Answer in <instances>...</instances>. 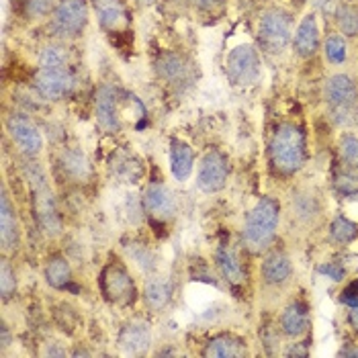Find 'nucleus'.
<instances>
[{"label": "nucleus", "instance_id": "32", "mask_svg": "<svg viewBox=\"0 0 358 358\" xmlns=\"http://www.w3.org/2000/svg\"><path fill=\"white\" fill-rule=\"evenodd\" d=\"M326 55L331 64H344L348 55V45L342 35H330L326 41Z\"/></svg>", "mask_w": 358, "mask_h": 358}, {"label": "nucleus", "instance_id": "40", "mask_svg": "<svg viewBox=\"0 0 358 358\" xmlns=\"http://www.w3.org/2000/svg\"><path fill=\"white\" fill-rule=\"evenodd\" d=\"M303 344H295L291 350H287V357H309V348H301Z\"/></svg>", "mask_w": 358, "mask_h": 358}, {"label": "nucleus", "instance_id": "35", "mask_svg": "<svg viewBox=\"0 0 358 358\" xmlns=\"http://www.w3.org/2000/svg\"><path fill=\"white\" fill-rule=\"evenodd\" d=\"M340 156L346 164L358 166V138L344 134L340 139Z\"/></svg>", "mask_w": 358, "mask_h": 358}, {"label": "nucleus", "instance_id": "36", "mask_svg": "<svg viewBox=\"0 0 358 358\" xmlns=\"http://www.w3.org/2000/svg\"><path fill=\"white\" fill-rule=\"evenodd\" d=\"M55 8L54 0H23V13L29 19H41Z\"/></svg>", "mask_w": 358, "mask_h": 358}, {"label": "nucleus", "instance_id": "37", "mask_svg": "<svg viewBox=\"0 0 358 358\" xmlns=\"http://www.w3.org/2000/svg\"><path fill=\"white\" fill-rule=\"evenodd\" d=\"M320 273L322 275H326L328 278H331V280H342L344 278V268L340 266V264H336V262H326V264H322L320 266Z\"/></svg>", "mask_w": 358, "mask_h": 358}, {"label": "nucleus", "instance_id": "30", "mask_svg": "<svg viewBox=\"0 0 358 358\" xmlns=\"http://www.w3.org/2000/svg\"><path fill=\"white\" fill-rule=\"evenodd\" d=\"M336 187L342 194H358V166L346 164L338 170Z\"/></svg>", "mask_w": 358, "mask_h": 358}, {"label": "nucleus", "instance_id": "9", "mask_svg": "<svg viewBox=\"0 0 358 358\" xmlns=\"http://www.w3.org/2000/svg\"><path fill=\"white\" fill-rule=\"evenodd\" d=\"M229 176V162L227 158L217 152V150H209L199 164L196 172V185L203 193H217L225 187Z\"/></svg>", "mask_w": 358, "mask_h": 358}, {"label": "nucleus", "instance_id": "20", "mask_svg": "<svg viewBox=\"0 0 358 358\" xmlns=\"http://www.w3.org/2000/svg\"><path fill=\"white\" fill-rule=\"evenodd\" d=\"M59 170L66 178L74 182H84L90 178V162L84 156V152L76 148H66L59 152Z\"/></svg>", "mask_w": 358, "mask_h": 358}, {"label": "nucleus", "instance_id": "26", "mask_svg": "<svg viewBox=\"0 0 358 358\" xmlns=\"http://www.w3.org/2000/svg\"><path fill=\"white\" fill-rule=\"evenodd\" d=\"M45 280L54 289H70L72 285V268L64 256H54L45 266Z\"/></svg>", "mask_w": 358, "mask_h": 358}, {"label": "nucleus", "instance_id": "38", "mask_svg": "<svg viewBox=\"0 0 358 358\" xmlns=\"http://www.w3.org/2000/svg\"><path fill=\"white\" fill-rule=\"evenodd\" d=\"M342 303H346L348 307L358 305V280L350 282V285L344 289V293H342Z\"/></svg>", "mask_w": 358, "mask_h": 358}, {"label": "nucleus", "instance_id": "23", "mask_svg": "<svg viewBox=\"0 0 358 358\" xmlns=\"http://www.w3.org/2000/svg\"><path fill=\"white\" fill-rule=\"evenodd\" d=\"M193 164H194V154L193 148L180 139H174L172 145H170V170H172V176L178 180V182H185L191 178L193 174Z\"/></svg>", "mask_w": 358, "mask_h": 358}, {"label": "nucleus", "instance_id": "27", "mask_svg": "<svg viewBox=\"0 0 358 358\" xmlns=\"http://www.w3.org/2000/svg\"><path fill=\"white\" fill-rule=\"evenodd\" d=\"M336 21H338V27L340 31L346 35V37H355L358 35V8L355 4H348V2H342L336 6Z\"/></svg>", "mask_w": 358, "mask_h": 358}, {"label": "nucleus", "instance_id": "7", "mask_svg": "<svg viewBox=\"0 0 358 358\" xmlns=\"http://www.w3.org/2000/svg\"><path fill=\"white\" fill-rule=\"evenodd\" d=\"M227 78L236 86H250L260 78V57L252 45L234 48L225 59Z\"/></svg>", "mask_w": 358, "mask_h": 358}, {"label": "nucleus", "instance_id": "6", "mask_svg": "<svg viewBox=\"0 0 358 358\" xmlns=\"http://www.w3.org/2000/svg\"><path fill=\"white\" fill-rule=\"evenodd\" d=\"M293 33V17L285 8H271L262 15L258 25L260 43L268 52H280L289 45Z\"/></svg>", "mask_w": 358, "mask_h": 358}, {"label": "nucleus", "instance_id": "19", "mask_svg": "<svg viewBox=\"0 0 358 358\" xmlns=\"http://www.w3.org/2000/svg\"><path fill=\"white\" fill-rule=\"evenodd\" d=\"M94 10H96L101 27L110 33L113 31L117 33L119 29L129 23L127 8L121 0H94Z\"/></svg>", "mask_w": 358, "mask_h": 358}, {"label": "nucleus", "instance_id": "24", "mask_svg": "<svg viewBox=\"0 0 358 358\" xmlns=\"http://www.w3.org/2000/svg\"><path fill=\"white\" fill-rule=\"evenodd\" d=\"M280 328L282 334L289 338H299L309 328V309L303 301H293L285 307L280 315Z\"/></svg>", "mask_w": 358, "mask_h": 358}, {"label": "nucleus", "instance_id": "15", "mask_svg": "<svg viewBox=\"0 0 358 358\" xmlns=\"http://www.w3.org/2000/svg\"><path fill=\"white\" fill-rule=\"evenodd\" d=\"M117 344L123 355H131V357L143 355L152 344L150 324L143 320H129L127 324H123V328L119 331Z\"/></svg>", "mask_w": 358, "mask_h": 358}, {"label": "nucleus", "instance_id": "14", "mask_svg": "<svg viewBox=\"0 0 358 358\" xmlns=\"http://www.w3.org/2000/svg\"><path fill=\"white\" fill-rule=\"evenodd\" d=\"M143 205H145V211L150 213V217L158 221L172 220L176 215V209H178L174 193L162 182H152L145 189Z\"/></svg>", "mask_w": 358, "mask_h": 358}, {"label": "nucleus", "instance_id": "16", "mask_svg": "<svg viewBox=\"0 0 358 358\" xmlns=\"http://www.w3.org/2000/svg\"><path fill=\"white\" fill-rule=\"evenodd\" d=\"M0 244L2 252H17L21 244V227H19V217H17V209L10 203L6 191H2L0 199Z\"/></svg>", "mask_w": 358, "mask_h": 358}, {"label": "nucleus", "instance_id": "28", "mask_svg": "<svg viewBox=\"0 0 358 358\" xmlns=\"http://www.w3.org/2000/svg\"><path fill=\"white\" fill-rule=\"evenodd\" d=\"M125 252H127L129 260H131L136 266H139L141 271H145V273H152V271H154V266H156V256H154V252L148 248L145 244H136V242H131V244L125 246Z\"/></svg>", "mask_w": 358, "mask_h": 358}, {"label": "nucleus", "instance_id": "12", "mask_svg": "<svg viewBox=\"0 0 358 358\" xmlns=\"http://www.w3.org/2000/svg\"><path fill=\"white\" fill-rule=\"evenodd\" d=\"M156 70L162 80L176 88H187L194 80L193 62L187 59L182 54H174V52L162 54L156 59Z\"/></svg>", "mask_w": 358, "mask_h": 358}, {"label": "nucleus", "instance_id": "13", "mask_svg": "<svg viewBox=\"0 0 358 358\" xmlns=\"http://www.w3.org/2000/svg\"><path fill=\"white\" fill-rule=\"evenodd\" d=\"M94 109L99 125L105 131H119L121 129V117H119V90L110 84H103L94 94Z\"/></svg>", "mask_w": 358, "mask_h": 358}, {"label": "nucleus", "instance_id": "8", "mask_svg": "<svg viewBox=\"0 0 358 358\" xmlns=\"http://www.w3.org/2000/svg\"><path fill=\"white\" fill-rule=\"evenodd\" d=\"M76 86V78L70 70V66H52V68H39L35 74V90L41 99L59 101L66 99Z\"/></svg>", "mask_w": 358, "mask_h": 358}, {"label": "nucleus", "instance_id": "18", "mask_svg": "<svg viewBox=\"0 0 358 358\" xmlns=\"http://www.w3.org/2000/svg\"><path fill=\"white\" fill-rule=\"evenodd\" d=\"M293 48H295V54L299 57H305V59L317 54L320 31H317V23H315V15L303 17L301 25L297 27V33L293 37Z\"/></svg>", "mask_w": 358, "mask_h": 358}, {"label": "nucleus", "instance_id": "5", "mask_svg": "<svg viewBox=\"0 0 358 358\" xmlns=\"http://www.w3.org/2000/svg\"><path fill=\"white\" fill-rule=\"evenodd\" d=\"M101 291L109 303L121 305V307L134 303L138 295L136 282L129 275V271L119 262H110L101 273Z\"/></svg>", "mask_w": 358, "mask_h": 358}, {"label": "nucleus", "instance_id": "44", "mask_svg": "<svg viewBox=\"0 0 358 358\" xmlns=\"http://www.w3.org/2000/svg\"><path fill=\"white\" fill-rule=\"evenodd\" d=\"M10 344V334H8V326L2 324V348H6Z\"/></svg>", "mask_w": 358, "mask_h": 358}, {"label": "nucleus", "instance_id": "1", "mask_svg": "<svg viewBox=\"0 0 358 358\" xmlns=\"http://www.w3.org/2000/svg\"><path fill=\"white\" fill-rule=\"evenodd\" d=\"M280 220V205L271 196H262L244 223V244L252 254H260L273 244Z\"/></svg>", "mask_w": 358, "mask_h": 358}, {"label": "nucleus", "instance_id": "43", "mask_svg": "<svg viewBox=\"0 0 358 358\" xmlns=\"http://www.w3.org/2000/svg\"><path fill=\"white\" fill-rule=\"evenodd\" d=\"M340 357H358V348H355V346H346V348H342L340 352H338Z\"/></svg>", "mask_w": 358, "mask_h": 358}, {"label": "nucleus", "instance_id": "42", "mask_svg": "<svg viewBox=\"0 0 358 358\" xmlns=\"http://www.w3.org/2000/svg\"><path fill=\"white\" fill-rule=\"evenodd\" d=\"M348 322H350L352 330L358 331V305L350 307V313H348Z\"/></svg>", "mask_w": 358, "mask_h": 358}, {"label": "nucleus", "instance_id": "25", "mask_svg": "<svg viewBox=\"0 0 358 358\" xmlns=\"http://www.w3.org/2000/svg\"><path fill=\"white\" fill-rule=\"evenodd\" d=\"M172 299V282L166 276H152L145 280L143 287V301L148 309L152 311H162Z\"/></svg>", "mask_w": 358, "mask_h": 358}, {"label": "nucleus", "instance_id": "2", "mask_svg": "<svg viewBox=\"0 0 358 358\" xmlns=\"http://www.w3.org/2000/svg\"><path fill=\"white\" fill-rule=\"evenodd\" d=\"M271 158L278 172L295 174L305 162V136L295 123H280L273 134Z\"/></svg>", "mask_w": 358, "mask_h": 358}, {"label": "nucleus", "instance_id": "10", "mask_svg": "<svg viewBox=\"0 0 358 358\" xmlns=\"http://www.w3.org/2000/svg\"><path fill=\"white\" fill-rule=\"evenodd\" d=\"M326 101L330 105L331 117L342 113H355L358 103V86L357 83L346 74H336L326 83L324 88Z\"/></svg>", "mask_w": 358, "mask_h": 358}, {"label": "nucleus", "instance_id": "17", "mask_svg": "<svg viewBox=\"0 0 358 358\" xmlns=\"http://www.w3.org/2000/svg\"><path fill=\"white\" fill-rule=\"evenodd\" d=\"M293 275L291 258L282 250H273L262 262V280L271 287H282Z\"/></svg>", "mask_w": 358, "mask_h": 358}, {"label": "nucleus", "instance_id": "4", "mask_svg": "<svg viewBox=\"0 0 358 358\" xmlns=\"http://www.w3.org/2000/svg\"><path fill=\"white\" fill-rule=\"evenodd\" d=\"M88 23L86 0H59L52 15V33L59 39L78 37Z\"/></svg>", "mask_w": 358, "mask_h": 358}, {"label": "nucleus", "instance_id": "21", "mask_svg": "<svg viewBox=\"0 0 358 358\" xmlns=\"http://www.w3.org/2000/svg\"><path fill=\"white\" fill-rule=\"evenodd\" d=\"M203 355L213 358H240L246 357L248 350H246V344L242 338H238L234 334H220L207 342Z\"/></svg>", "mask_w": 358, "mask_h": 358}, {"label": "nucleus", "instance_id": "34", "mask_svg": "<svg viewBox=\"0 0 358 358\" xmlns=\"http://www.w3.org/2000/svg\"><path fill=\"white\" fill-rule=\"evenodd\" d=\"M52 66H68V54L57 45H48L39 54V68H52Z\"/></svg>", "mask_w": 358, "mask_h": 358}, {"label": "nucleus", "instance_id": "33", "mask_svg": "<svg viewBox=\"0 0 358 358\" xmlns=\"http://www.w3.org/2000/svg\"><path fill=\"white\" fill-rule=\"evenodd\" d=\"M17 291V275L15 268L8 264V260H2V268H0V293L2 299H10Z\"/></svg>", "mask_w": 358, "mask_h": 358}, {"label": "nucleus", "instance_id": "11", "mask_svg": "<svg viewBox=\"0 0 358 358\" xmlns=\"http://www.w3.org/2000/svg\"><path fill=\"white\" fill-rule=\"evenodd\" d=\"M6 131L13 139V143H17V148L25 156H29V158L39 156V152L43 148V138H41L39 127L29 117H25V115H10L6 119Z\"/></svg>", "mask_w": 358, "mask_h": 358}, {"label": "nucleus", "instance_id": "39", "mask_svg": "<svg viewBox=\"0 0 358 358\" xmlns=\"http://www.w3.org/2000/svg\"><path fill=\"white\" fill-rule=\"evenodd\" d=\"M194 6H199V8H203V10H211V8H215V6H220L223 0H191Z\"/></svg>", "mask_w": 358, "mask_h": 358}, {"label": "nucleus", "instance_id": "31", "mask_svg": "<svg viewBox=\"0 0 358 358\" xmlns=\"http://www.w3.org/2000/svg\"><path fill=\"white\" fill-rule=\"evenodd\" d=\"M293 211H295V217H297V220L309 223V221L315 220L320 207H317V201H315L311 194H299V196H295V201H293Z\"/></svg>", "mask_w": 358, "mask_h": 358}, {"label": "nucleus", "instance_id": "41", "mask_svg": "<svg viewBox=\"0 0 358 358\" xmlns=\"http://www.w3.org/2000/svg\"><path fill=\"white\" fill-rule=\"evenodd\" d=\"M311 4L315 6V8H320V10H324V13H331V6H334V0H311Z\"/></svg>", "mask_w": 358, "mask_h": 358}, {"label": "nucleus", "instance_id": "22", "mask_svg": "<svg viewBox=\"0 0 358 358\" xmlns=\"http://www.w3.org/2000/svg\"><path fill=\"white\" fill-rule=\"evenodd\" d=\"M215 262H217V268H220V275L234 287H240L244 285L246 280V273H244V266L240 262V256L238 252L231 248L229 244L227 246H220L217 254H215Z\"/></svg>", "mask_w": 358, "mask_h": 358}, {"label": "nucleus", "instance_id": "29", "mask_svg": "<svg viewBox=\"0 0 358 358\" xmlns=\"http://www.w3.org/2000/svg\"><path fill=\"white\" fill-rule=\"evenodd\" d=\"M331 238L338 242V244H350L355 242L358 236V225L355 221L346 220V217H336L330 227Z\"/></svg>", "mask_w": 358, "mask_h": 358}, {"label": "nucleus", "instance_id": "3", "mask_svg": "<svg viewBox=\"0 0 358 358\" xmlns=\"http://www.w3.org/2000/svg\"><path fill=\"white\" fill-rule=\"evenodd\" d=\"M27 180L33 193V211L39 227L48 234V236H57L62 229V221L57 215V207H55V199L45 174L39 166H27Z\"/></svg>", "mask_w": 358, "mask_h": 358}]
</instances>
